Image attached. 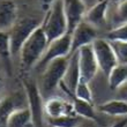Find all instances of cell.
Segmentation results:
<instances>
[{"instance_id":"1","label":"cell","mask_w":127,"mask_h":127,"mask_svg":"<svg viewBox=\"0 0 127 127\" xmlns=\"http://www.w3.org/2000/svg\"><path fill=\"white\" fill-rule=\"evenodd\" d=\"M47 45H49V40L46 35L42 27H38L23 44L19 54L21 69L23 73H27L31 68L38 65L46 51Z\"/></svg>"},{"instance_id":"2","label":"cell","mask_w":127,"mask_h":127,"mask_svg":"<svg viewBox=\"0 0 127 127\" xmlns=\"http://www.w3.org/2000/svg\"><path fill=\"white\" fill-rule=\"evenodd\" d=\"M40 27L46 35L49 43L68 33L63 0H56L49 10L45 12V16L40 23Z\"/></svg>"},{"instance_id":"3","label":"cell","mask_w":127,"mask_h":127,"mask_svg":"<svg viewBox=\"0 0 127 127\" xmlns=\"http://www.w3.org/2000/svg\"><path fill=\"white\" fill-rule=\"evenodd\" d=\"M68 63H69V57L58 58L44 67L40 84L38 86L43 97L50 96L57 88L60 87V83L63 82L68 67Z\"/></svg>"},{"instance_id":"4","label":"cell","mask_w":127,"mask_h":127,"mask_svg":"<svg viewBox=\"0 0 127 127\" xmlns=\"http://www.w3.org/2000/svg\"><path fill=\"white\" fill-rule=\"evenodd\" d=\"M23 90L27 99V106L30 110L33 127H43L45 113H44V103L45 100L39 90L38 84L30 77H23L22 80Z\"/></svg>"},{"instance_id":"5","label":"cell","mask_w":127,"mask_h":127,"mask_svg":"<svg viewBox=\"0 0 127 127\" xmlns=\"http://www.w3.org/2000/svg\"><path fill=\"white\" fill-rule=\"evenodd\" d=\"M40 23H42V21H38L35 17H23L21 20H17V22L14 24V27L8 31L13 57L20 54V51L23 46V44L32 35L33 31L38 27H40Z\"/></svg>"},{"instance_id":"6","label":"cell","mask_w":127,"mask_h":127,"mask_svg":"<svg viewBox=\"0 0 127 127\" xmlns=\"http://www.w3.org/2000/svg\"><path fill=\"white\" fill-rule=\"evenodd\" d=\"M91 46L94 50L99 69L107 76L111 73V70L118 65L112 45L106 38H97L91 44Z\"/></svg>"},{"instance_id":"7","label":"cell","mask_w":127,"mask_h":127,"mask_svg":"<svg viewBox=\"0 0 127 127\" xmlns=\"http://www.w3.org/2000/svg\"><path fill=\"white\" fill-rule=\"evenodd\" d=\"M70 51H72V35L66 33L49 43L43 58L40 59L36 67L39 69H44V67L54 59L69 57Z\"/></svg>"},{"instance_id":"8","label":"cell","mask_w":127,"mask_h":127,"mask_svg":"<svg viewBox=\"0 0 127 127\" xmlns=\"http://www.w3.org/2000/svg\"><path fill=\"white\" fill-rule=\"evenodd\" d=\"M77 56H79V67H80L81 79L90 83V81L94 80V77L96 76L97 72L99 69L93 46L87 45V46L81 47L77 51Z\"/></svg>"},{"instance_id":"9","label":"cell","mask_w":127,"mask_h":127,"mask_svg":"<svg viewBox=\"0 0 127 127\" xmlns=\"http://www.w3.org/2000/svg\"><path fill=\"white\" fill-rule=\"evenodd\" d=\"M44 113L46 119H57L66 116H77L74 111L73 103L70 99H65L61 97H47L44 103Z\"/></svg>"},{"instance_id":"10","label":"cell","mask_w":127,"mask_h":127,"mask_svg":"<svg viewBox=\"0 0 127 127\" xmlns=\"http://www.w3.org/2000/svg\"><path fill=\"white\" fill-rule=\"evenodd\" d=\"M70 35H72V51H70V54L77 52L81 47L91 45L98 38L97 28L93 27L91 24H89L84 20L74 29V31Z\"/></svg>"},{"instance_id":"11","label":"cell","mask_w":127,"mask_h":127,"mask_svg":"<svg viewBox=\"0 0 127 127\" xmlns=\"http://www.w3.org/2000/svg\"><path fill=\"white\" fill-rule=\"evenodd\" d=\"M63 3L67 20L68 33H72L74 29L84 20L87 7L81 0H63Z\"/></svg>"},{"instance_id":"12","label":"cell","mask_w":127,"mask_h":127,"mask_svg":"<svg viewBox=\"0 0 127 127\" xmlns=\"http://www.w3.org/2000/svg\"><path fill=\"white\" fill-rule=\"evenodd\" d=\"M80 79H81V74H80V67H79V56H77V52H75V53L69 56L68 67H67L64 80L60 83L59 88H61L66 95L74 94L75 88H76Z\"/></svg>"},{"instance_id":"13","label":"cell","mask_w":127,"mask_h":127,"mask_svg":"<svg viewBox=\"0 0 127 127\" xmlns=\"http://www.w3.org/2000/svg\"><path fill=\"white\" fill-rule=\"evenodd\" d=\"M22 103H27V99H22L19 93L0 98V127H7L9 117L15 110L27 106Z\"/></svg>"},{"instance_id":"14","label":"cell","mask_w":127,"mask_h":127,"mask_svg":"<svg viewBox=\"0 0 127 127\" xmlns=\"http://www.w3.org/2000/svg\"><path fill=\"white\" fill-rule=\"evenodd\" d=\"M109 1L107 0H99L96 5L88 8L86 12L84 21L91 24L95 28L103 27L107 21V10H109Z\"/></svg>"},{"instance_id":"15","label":"cell","mask_w":127,"mask_h":127,"mask_svg":"<svg viewBox=\"0 0 127 127\" xmlns=\"http://www.w3.org/2000/svg\"><path fill=\"white\" fill-rule=\"evenodd\" d=\"M17 20L16 3L12 0H0V31H9Z\"/></svg>"},{"instance_id":"16","label":"cell","mask_w":127,"mask_h":127,"mask_svg":"<svg viewBox=\"0 0 127 127\" xmlns=\"http://www.w3.org/2000/svg\"><path fill=\"white\" fill-rule=\"evenodd\" d=\"M99 113L112 116V117H127V100L125 99H111L105 103H102L96 109Z\"/></svg>"},{"instance_id":"17","label":"cell","mask_w":127,"mask_h":127,"mask_svg":"<svg viewBox=\"0 0 127 127\" xmlns=\"http://www.w3.org/2000/svg\"><path fill=\"white\" fill-rule=\"evenodd\" d=\"M67 96L69 97L70 102L73 103L74 111H75V113H76L79 117H81L82 119L90 120V121H98L96 109L94 107L93 103H89V102L80 99V98H77V97L74 96L73 94L67 95Z\"/></svg>"},{"instance_id":"18","label":"cell","mask_w":127,"mask_h":127,"mask_svg":"<svg viewBox=\"0 0 127 127\" xmlns=\"http://www.w3.org/2000/svg\"><path fill=\"white\" fill-rule=\"evenodd\" d=\"M7 127H33L32 118L28 106L17 109L9 117Z\"/></svg>"},{"instance_id":"19","label":"cell","mask_w":127,"mask_h":127,"mask_svg":"<svg viewBox=\"0 0 127 127\" xmlns=\"http://www.w3.org/2000/svg\"><path fill=\"white\" fill-rule=\"evenodd\" d=\"M107 83L111 90H119L127 83V66L117 65L107 75Z\"/></svg>"},{"instance_id":"20","label":"cell","mask_w":127,"mask_h":127,"mask_svg":"<svg viewBox=\"0 0 127 127\" xmlns=\"http://www.w3.org/2000/svg\"><path fill=\"white\" fill-rule=\"evenodd\" d=\"M12 47L8 31H0V59L6 66L8 74L12 73Z\"/></svg>"},{"instance_id":"21","label":"cell","mask_w":127,"mask_h":127,"mask_svg":"<svg viewBox=\"0 0 127 127\" xmlns=\"http://www.w3.org/2000/svg\"><path fill=\"white\" fill-rule=\"evenodd\" d=\"M82 118L79 116H66L57 119H46L50 127H79Z\"/></svg>"},{"instance_id":"22","label":"cell","mask_w":127,"mask_h":127,"mask_svg":"<svg viewBox=\"0 0 127 127\" xmlns=\"http://www.w3.org/2000/svg\"><path fill=\"white\" fill-rule=\"evenodd\" d=\"M112 28L119 27L121 24L127 23V0L119 3L116 7L113 15H112Z\"/></svg>"},{"instance_id":"23","label":"cell","mask_w":127,"mask_h":127,"mask_svg":"<svg viewBox=\"0 0 127 127\" xmlns=\"http://www.w3.org/2000/svg\"><path fill=\"white\" fill-rule=\"evenodd\" d=\"M73 95L82 100L89 102V103H93V100H94V98H93V93H91V89H90V87H89V82L82 80V79H80V81H79V83H77Z\"/></svg>"},{"instance_id":"24","label":"cell","mask_w":127,"mask_h":127,"mask_svg":"<svg viewBox=\"0 0 127 127\" xmlns=\"http://www.w3.org/2000/svg\"><path fill=\"white\" fill-rule=\"evenodd\" d=\"M110 43L114 51L118 65L127 66V42H110Z\"/></svg>"},{"instance_id":"25","label":"cell","mask_w":127,"mask_h":127,"mask_svg":"<svg viewBox=\"0 0 127 127\" xmlns=\"http://www.w3.org/2000/svg\"><path fill=\"white\" fill-rule=\"evenodd\" d=\"M106 39L110 42H127V23L112 28L106 33Z\"/></svg>"},{"instance_id":"26","label":"cell","mask_w":127,"mask_h":127,"mask_svg":"<svg viewBox=\"0 0 127 127\" xmlns=\"http://www.w3.org/2000/svg\"><path fill=\"white\" fill-rule=\"evenodd\" d=\"M38 1H39V3H40L42 9H43L44 12H47L49 8L53 5V2L56 1V0H38Z\"/></svg>"},{"instance_id":"27","label":"cell","mask_w":127,"mask_h":127,"mask_svg":"<svg viewBox=\"0 0 127 127\" xmlns=\"http://www.w3.org/2000/svg\"><path fill=\"white\" fill-rule=\"evenodd\" d=\"M118 91H119V96H120V99L127 100V83L125 84V86H123V87H121Z\"/></svg>"},{"instance_id":"28","label":"cell","mask_w":127,"mask_h":127,"mask_svg":"<svg viewBox=\"0 0 127 127\" xmlns=\"http://www.w3.org/2000/svg\"><path fill=\"white\" fill-rule=\"evenodd\" d=\"M126 126H127V118H124V119L114 123L113 125H111L110 127H126Z\"/></svg>"},{"instance_id":"29","label":"cell","mask_w":127,"mask_h":127,"mask_svg":"<svg viewBox=\"0 0 127 127\" xmlns=\"http://www.w3.org/2000/svg\"><path fill=\"white\" fill-rule=\"evenodd\" d=\"M81 1H82V2L86 5V7H87V9H88V8L93 7L94 5H96V3L98 2L99 0H81Z\"/></svg>"},{"instance_id":"30","label":"cell","mask_w":127,"mask_h":127,"mask_svg":"<svg viewBox=\"0 0 127 127\" xmlns=\"http://www.w3.org/2000/svg\"><path fill=\"white\" fill-rule=\"evenodd\" d=\"M3 82H5V79H3V74L2 72L0 70V90L3 88Z\"/></svg>"},{"instance_id":"31","label":"cell","mask_w":127,"mask_h":127,"mask_svg":"<svg viewBox=\"0 0 127 127\" xmlns=\"http://www.w3.org/2000/svg\"><path fill=\"white\" fill-rule=\"evenodd\" d=\"M107 1H109V2L114 3V5H119V3L124 2V1H126V0H107Z\"/></svg>"},{"instance_id":"32","label":"cell","mask_w":127,"mask_h":127,"mask_svg":"<svg viewBox=\"0 0 127 127\" xmlns=\"http://www.w3.org/2000/svg\"><path fill=\"white\" fill-rule=\"evenodd\" d=\"M79 127H87V126H83V125H80V126Z\"/></svg>"},{"instance_id":"33","label":"cell","mask_w":127,"mask_h":127,"mask_svg":"<svg viewBox=\"0 0 127 127\" xmlns=\"http://www.w3.org/2000/svg\"><path fill=\"white\" fill-rule=\"evenodd\" d=\"M49 127H50V126H49Z\"/></svg>"}]
</instances>
